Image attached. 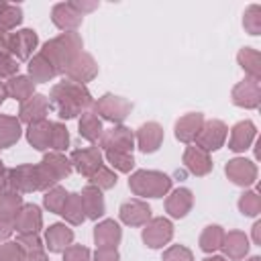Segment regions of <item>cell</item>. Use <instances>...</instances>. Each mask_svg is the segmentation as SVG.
Segmentation results:
<instances>
[{"mask_svg": "<svg viewBox=\"0 0 261 261\" xmlns=\"http://www.w3.org/2000/svg\"><path fill=\"white\" fill-rule=\"evenodd\" d=\"M0 261H27V255L16 241H4L0 243Z\"/></svg>", "mask_w": 261, "mask_h": 261, "instance_id": "obj_46", "label": "cell"}, {"mask_svg": "<svg viewBox=\"0 0 261 261\" xmlns=\"http://www.w3.org/2000/svg\"><path fill=\"white\" fill-rule=\"evenodd\" d=\"M27 141L31 147L37 151H49V141H51V120H41L35 124H29L24 130Z\"/></svg>", "mask_w": 261, "mask_h": 261, "instance_id": "obj_32", "label": "cell"}, {"mask_svg": "<svg viewBox=\"0 0 261 261\" xmlns=\"http://www.w3.org/2000/svg\"><path fill=\"white\" fill-rule=\"evenodd\" d=\"M4 173H6V167H4V163H2V159H0V181H2Z\"/></svg>", "mask_w": 261, "mask_h": 261, "instance_id": "obj_57", "label": "cell"}, {"mask_svg": "<svg viewBox=\"0 0 261 261\" xmlns=\"http://www.w3.org/2000/svg\"><path fill=\"white\" fill-rule=\"evenodd\" d=\"M24 14L18 4H8L0 0V33H12L20 22Z\"/></svg>", "mask_w": 261, "mask_h": 261, "instance_id": "obj_36", "label": "cell"}, {"mask_svg": "<svg viewBox=\"0 0 261 261\" xmlns=\"http://www.w3.org/2000/svg\"><path fill=\"white\" fill-rule=\"evenodd\" d=\"M161 261H194V253L186 245H169L163 251Z\"/></svg>", "mask_w": 261, "mask_h": 261, "instance_id": "obj_45", "label": "cell"}, {"mask_svg": "<svg viewBox=\"0 0 261 261\" xmlns=\"http://www.w3.org/2000/svg\"><path fill=\"white\" fill-rule=\"evenodd\" d=\"M67 190L63 188V186H53V188H49L47 192H45V196H43V206L49 210V212H53V214H59L61 212V208H63V204H65V200H67Z\"/></svg>", "mask_w": 261, "mask_h": 261, "instance_id": "obj_38", "label": "cell"}, {"mask_svg": "<svg viewBox=\"0 0 261 261\" xmlns=\"http://www.w3.org/2000/svg\"><path fill=\"white\" fill-rule=\"evenodd\" d=\"M222 253L226 259L230 261H239V259H245L249 255V237L243 232V230H228L224 232V239H222V245H220Z\"/></svg>", "mask_w": 261, "mask_h": 261, "instance_id": "obj_26", "label": "cell"}, {"mask_svg": "<svg viewBox=\"0 0 261 261\" xmlns=\"http://www.w3.org/2000/svg\"><path fill=\"white\" fill-rule=\"evenodd\" d=\"M49 149L55 153H63L69 149V130L63 122H51V141Z\"/></svg>", "mask_w": 261, "mask_h": 261, "instance_id": "obj_40", "label": "cell"}, {"mask_svg": "<svg viewBox=\"0 0 261 261\" xmlns=\"http://www.w3.org/2000/svg\"><path fill=\"white\" fill-rule=\"evenodd\" d=\"M84 51V41L77 31L71 33H59L57 37L43 43L41 53L51 61V65L57 69L59 75L65 73L67 65Z\"/></svg>", "mask_w": 261, "mask_h": 261, "instance_id": "obj_2", "label": "cell"}, {"mask_svg": "<svg viewBox=\"0 0 261 261\" xmlns=\"http://www.w3.org/2000/svg\"><path fill=\"white\" fill-rule=\"evenodd\" d=\"M202 261H228L224 255H210V257H206V259H202Z\"/></svg>", "mask_w": 261, "mask_h": 261, "instance_id": "obj_56", "label": "cell"}, {"mask_svg": "<svg viewBox=\"0 0 261 261\" xmlns=\"http://www.w3.org/2000/svg\"><path fill=\"white\" fill-rule=\"evenodd\" d=\"M8 98V92H6V86H4V82H0V106L4 104V100Z\"/></svg>", "mask_w": 261, "mask_h": 261, "instance_id": "obj_55", "label": "cell"}, {"mask_svg": "<svg viewBox=\"0 0 261 261\" xmlns=\"http://www.w3.org/2000/svg\"><path fill=\"white\" fill-rule=\"evenodd\" d=\"M226 137H228V126L222 120L212 118V120H204L194 145L204 149L206 153H212V151H218L224 147Z\"/></svg>", "mask_w": 261, "mask_h": 261, "instance_id": "obj_8", "label": "cell"}, {"mask_svg": "<svg viewBox=\"0 0 261 261\" xmlns=\"http://www.w3.org/2000/svg\"><path fill=\"white\" fill-rule=\"evenodd\" d=\"M73 243V230L65 222H53L45 228V247L51 253H63Z\"/></svg>", "mask_w": 261, "mask_h": 261, "instance_id": "obj_25", "label": "cell"}, {"mask_svg": "<svg viewBox=\"0 0 261 261\" xmlns=\"http://www.w3.org/2000/svg\"><path fill=\"white\" fill-rule=\"evenodd\" d=\"M12 234H14V216L0 214V243L10 241Z\"/></svg>", "mask_w": 261, "mask_h": 261, "instance_id": "obj_49", "label": "cell"}, {"mask_svg": "<svg viewBox=\"0 0 261 261\" xmlns=\"http://www.w3.org/2000/svg\"><path fill=\"white\" fill-rule=\"evenodd\" d=\"M49 98L45 94H33L27 102L20 104L18 108V120L20 124H35V122H41V120H47V114H49Z\"/></svg>", "mask_w": 261, "mask_h": 261, "instance_id": "obj_18", "label": "cell"}, {"mask_svg": "<svg viewBox=\"0 0 261 261\" xmlns=\"http://www.w3.org/2000/svg\"><path fill=\"white\" fill-rule=\"evenodd\" d=\"M135 145H137V149H141L145 155L159 151V147L163 145V126H161L159 122H155V120L143 122V124L135 130Z\"/></svg>", "mask_w": 261, "mask_h": 261, "instance_id": "obj_16", "label": "cell"}, {"mask_svg": "<svg viewBox=\"0 0 261 261\" xmlns=\"http://www.w3.org/2000/svg\"><path fill=\"white\" fill-rule=\"evenodd\" d=\"M43 228V214L37 204H22L14 214V232L16 234H33Z\"/></svg>", "mask_w": 261, "mask_h": 261, "instance_id": "obj_17", "label": "cell"}, {"mask_svg": "<svg viewBox=\"0 0 261 261\" xmlns=\"http://www.w3.org/2000/svg\"><path fill=\"white\" fill-rule=\"evenodd\" d=\"M92 112L100 120L104 118L112 124H122L133 112V102L122 96H116V94H102L98 100H94Z\"/></svg>", "mask_w": 261, "mask_h": 261, "instance_id": "obj_5", "label": "cell"}, {"mask_svg": "<svg viewBox=\"0 0 261 261\" xmlns=\"http://www.w3.org/2000/svg\"><path fill=\"white\" fill-rule=\"evenodd\" d=\"M226 177L239 188H251L257 181V165L247 157H232L224 165Z\"/></svg>", "mask_w": 261, "mask_h": 261, "instance_id": "obj_13", "label": "cell"}, {"mask_svg": "<svg viewBox=\"0 0 261 261\" xmlns=\"http://www.w3.org/2000/svg\"><path fill=\"white\" fill-rule=\"evenodd\" d=\"M247 261H261V257H259V255H253V257H249Z\"/></svg>", "mask_w": 261, "mask_h": 261, "instance_id": "obj_58", "label": "cell"}, {"mask_svg": "<svg viewBox=\"0 0 261 261\" xmlns=\"http://www.w3.org/2000/svg\"><path fill=\"white\" fill-rule=\"evenodd\" d=\"M4 86H6L8 98H14V100L20 102V104L27 102L33 94H37V92H35V82H33L29 75H22V73L10 77L8 82H4Z\"/></svg>", "mask_w": 261, "mask_h": 261, "instance_id": "obj_29", "label": "cell"}, {"mask_svg": "<svg viewBox=\"0 0 261 261\" xmlns=\"http://www.w3.org/2000/svg\"><path fill=\"white\" fill-rule=\"evenodd\" d=\"M104 159L110 163L112 169L120 173H130L135 169V157L133 153H122V151H104Z\"/></svg>", "mask_w": 261, "mask_h": 261, "instance_id": "obj_39", "label": "cell"}, {"mask_svg": "<svg viewBox=\"0 0 261 261\" xmlns=\"http://www.w3.org/2000/svg\"><path fill=\"white\" fill-rule=\"evenodd\" d=\"M230 100L234 106L245 108V110H255L261 104V84L259 80L253 77H243L237 82L230 90Z\"/></svg>", "mask_w": 261, "mask_h": 261, "instance_id": "obj_11", "label": "cell"}, {"mask_svg": "<svg viewBox=\"0 0 261 261\" xmlns=\"http://www.w3.org/2000/svg\"><path fill=\"white\" fill-rule=\"evenodd\" d=\"M255 137H257V126H255V122L249 120V118L239 120V122L232 124V128H230L228 149H230L232 153H245L247 149H251Z\"/></svg>", "mask_w": 261, "mask_h": 261, "instance_id": "obj_19", "label": "cell"}, {"mask_svg": "<svg viewBox=\"0 0 261 261\" xmlns=\"http://www.w3.org/2000/svg\"><path fill=\"white\" fill-rule=\"evenodd\" d=\"M92 261H120V255L116 249H96Z\"/></svg>", "mask_w": 261, "mask_h": 261, "instance_id": "obj_50", "label": "cell"}, {"mask_svg": "<svg viewBox=\"0 0 261 261\" xmlns=\"http://www.w3.org/2000/svg\"><path fill=\"white\" fill-rule=\"evenodd\" d=\"M59 214L63 216L65 222H69V224H73V226L82 224V222L86 220V212H84L82 196H80L77 192L67 194V200H65V204H63V208H61Z\"/></svg>", "mask_w": 261, "mask_h": 261, "instance_id": "obj_34", "label": "cell"}, {"mask_svg": "<svg viewBox=\"0 0 261 261\" xmlns=\"http://www.w3.org/2000/svg\"><path fill=\"white\" fill-rule=\"evenodd\" d=\"M204 124V114L202 112H186L181 114L175 124H173V135L179 143H186V145H192L200 133Z\"/></svg>", "mask_w": 261, "mask_h": 261, "instance_id": "obj_23", "label": "cell"}, {"mask_svg": "<svg viewBox=\"0 0 261 261\" xmlns=\"http://www.w3.org/2000/svg\"><path fill=\"white\" fill-rule=\"evenodd\" d=\"M69 161H71V167L80 173V175H84L86 179L94 173V171H98L104 163V153H102V149L100 147H96V145H92V147H84V149H73L71 151V155H69Z\"/></svg>", "mask_w": 261, "mask_h": 261, "instance_id": "obj_12", "label": "cell"}, {"mask_svg": "<svg viewBox=\"0 0 261 261\" xmlns=\"http://www.w3.org/2000/svg\"><path fill=\"white\" fill-rule=\"evenodd\" d=\"M84 20V14H80L71 2H57L53 4L51 8V22L63 31V33H71V31H77V27L82 24Z\"/></svg>", "mask_w": 261, "mask_h": 261, "instance_id": "obj_22", "label": "cell"}, {"mask_svg": "<svg viewBox=\"0 0 261 261\" xmlns=\"http://www.w3.org/2000/svg\"><path fill=\"white\" fill-rule=\"evenodd\" d=\"M35 165H37V177H39V192H47L49 188L57 186L61 179L69 177V173L73 171L69 157L55 151L45 153L43 159Z\"/></svg>", "mask_w": 261, "mask_h": 261, "instance_id": "obj_4", "label": "cell"}, {"mask_svg": "<svg viewBox=\"0 0 261 261\" xmlns=\"http://www.w3.org/2000/svg\"><path fill=\"white\" fill-rule=\"evenodd\" d=\"M49 104L55 108L59 118L71 120V118L82 116L86 110H92L94 98L86 86L75 84L71 80H63V82H57L51 86Z\"/></svg>", "mask_w": 261, "mask_h": 261, "instance_id": "obj_1", "label": "cell"}, {"mask_svg": "<svg viewBox=\"0 0 261 261\" xmlns=\"http://www.w3.org/2000/svg\"><path fill=\"white\" fill-rule=\"evenodd\" d=\"M237 206H239V212H241L243 216L255 218V216L261 214V196H259L257 192H253V190H245V192L239 196Z\"/></svg>", "mask_w": 261, "mask_h": 261, "instance_id": "obj_37", "label": "cell"}, {"mask_svg": "<svg viewBox=\"0 0 261 261\" xmlns=\"http://www.w3.org/2000/svg\"><path fill=\"white\" fill-rule=\"evenodd\" d=\"M98 147L102 151H122V153H133L135 145V130H130L124 124H112L110 128H104Z\"/></svg>", "mask_w": 261, "mask_h": 261, "instance_id": "obj_9", "label": "cell"}, {"mask_svg": "<svg viewBox=\"0 0 261 261\" xmlns=\"http://www.w3.org/2000/svg\"><path fill=\"white\" fill-rule=\"evenodd\" d=\"M253 243L255 245H261V220H257L253 224Z\"/></svg>", "mask_w": 261, "mask_h": 261, "instance_id": "obj_52", "label": "cell"}, {"mask_svg": "<svg viewBox=\"0 0 261 261\" xmlns=\"http://www.w3.org/2000/svg\"><path fill=\"white\" fill-rule=\"evenodd\" d=\"M118 218L126 226H145L153 218V210L147 204V200L133 198V200H126V202L120 204Z\"/></svg>", "mask_w": 261, "mask_h": 261, "instance_id": "obj_14", "label": "cell"}, {"mask_svg": "<svg viewBox=\"0 0 261 261\" xmlns=\"http://www.w3.org/2000/svg\"><path fill=\"white\" fill-rule=\"evenodd\" d=\"M8 53V43H6V33H0V55Z\"/></svg>", "mask_w": 261, "mask_h": 261, "instance_id": "obj_54", "label": "cell"}, {"mask_svg": "<svg viewBox=\"0 0 261 261\" xmlns=\"http://www.w3.org/2000/svg\"><path fill=\"white\" fill-rule=\"evenodd\" d=\"M8 53L16 61H29L33 51L39 47V35L33 29H18L14 33H6Z\"/></svg>", "mask_w": 261, "mask_h": 261, "instance_id": "obj_10", "label": "cell"}, {"mask_svg": "<svg viewBox=\"0 0 261 261\" xmlns=\"http://www.w3.org/2000/svg\"><path fill=\"white\" fill-rule=\"evenodd\" d=\"M0 188L18 192V194H31L39 192V177H37V165L35 163H22L16 167L6 169Z\"/></svg>", "mask_w": 261, "mask_h": 261, "instance_id": "obj_6", "label": "cell"}, {"mask_svg": "<svg viewBox=\"0 0 261 261\" xmlns=\"http://www.w3.org/2000/svg\"><path fill=\"white\" fill-rule=\"evenodd\" d=\"M82 204H84V212H86V218L90 220H98L106 214V202H104V196H102V190H98L96 186H86L82 192Z\"/></svg>", "mask_w": 261, "mask_h": 261, "instance_id": "obj_27", "label": "cell"}, {"mask_svg": "<svg viewBox=\"0 0 261 261\" xmlns=\"http://www.w3.org/2000/svg\"><path fill=\"white\" fill-rule=\"evenodd\" d=\"M222 239H224V228H222L220 224H208V226L202 230V234H200V239H198V245H200V249H202L204 253L214 255V253L220 249Z\"/></svg>", "mask_w": 261, "mask_h": 261, "instance_id": "obj_35", "label": "cell"}, {"mask_svg": "<svg viewBox=\"0 0 261 261\" xmlns=\"http://www.w3.org/2000/svg\"><path fill=\"white\" fill-rule=\"evenodd\" d=\"M171 177L157 169H137L128 177V190L141 200L147 198H163L171 192Z\"/></svg>", "mask_w": 261, "mask_h": 261, "instance_id": "obj_3", "label": "cell"}, {"mask_svg": "<svg viewBox=\"0 0 261 261\" xmlns=\"http://www.w3.org/2000/svg\"><path fill=\"white\" fill-rule=\"evenodd\" d=\"M194 194L190 188H175L165 198V212L169 218H186L192 212Z\"/></svg>", "mask_w": 261, "mask_h": 261, "instance_id": "obj_24", "label": "cell"}, {"mask_svg": "<svg viewBox=\"0 0 261 261\" xmlns=\"http://www.w3.org/2000/svg\"><path fill=\"white\" fill-rule=\"evenodd\" d=\"M237 61H239V65H241V69L245 71L247 77H253V80L261 82V55H259L257 49H253V47L239 49Z\"/></svg>", "mask_w": 261, "mask_h": 261, "instance_id": "obj_33", "label": "cell"}, {"mask_svg": "<svg viewBox=\"0 0 261 261\" xmlns=\"http://www.w3.org/2000/svg\"><path fill=\"white\" fill-rule=\"evenodd\" d=\"M22 137V126L16 116L0 114V149H8Z\"/></svg>", "mask_w": 261, "mask_h": 261, "instance_id": "obj_31", "label": "cell"}, {"mask_svg": "<svg viewBox=\"0 0 261 261\" xmlns=\"http://www.w3.org/2000/svg\"><path fill=\"white\" fill-rule=\"evenodd\" d=\"M22 204H24V202H22V196H20L18 192H10V190L0 188V214H10V216H14Z\"/></svg>", "mask_w": 261, "mask_h": 261, "instance_id": "obj_43", "label": "cell"}, {"mask_svg": "<svg viewBox=\"0 0 261 261\" xmlns=\"http://www.w3.org/2000/svg\"><path fill=\"white\" fill-rule=\"evenodd\" d=\"M141 239L149 249H163L173 239V222L165 216H153L143 226Z\"/></svg>", "mask_w": 261, "mask_h": 261, "instance_id": "obj_7", "label": "cell"}, {"mask_svg": "<svg viewBox=\"0 0 261 261\" xmlns=\"http://www.w3.org/2000/svg\"><path fill=\"white\" fill-rule=\"evenodd\" d=\"M243 27L253 37L261 35V6L259 4L247 6V10L243 12Z\"/></svg>", "mask_w": 261, "mask_h": 261, "instance_id": "obj_42", "label": "cell"}, {"mask_svg": "<svg viewBox=\"0 0 261 261\" xmlns=\"http://www.w3.org/2000/svg\"><path fill=\"white\" fill-rule=\"evenodd\" d=\"M65 80H71L75 84H82L86 86L88 82H92L96 75H98V63L96 59L88 53V51H82L65 69Z\"/></svg>", "mask_w": 261, "mask_h": 261, "instance_id": "obj_15", "label": "cell"}, {"mask_svg": "<svg viewBox=\"0 0 261 261\" xmlns=\"http://www.w3.org/2000/svg\"><path fill=\"white\" fill-rule=\"evenodd\" d=\"M181 163H184V167H186L192 175H196V177L208 175V173L212 171V165H214L210 153H206L204 149H200V147H196V145H188V147H186V151H184V155H181Z\"/></svg>", "mask_w": 261, "mask_h": 261, "instance_id": "obj_20", "label": "cell"}, {"mask_svg": "<svg viewBox=\"0 0 261 261\" xmlns=\"http://www.w3.org/2000/svg\"><path fill=\"white\" fill-rule=\"evenodd\" d=\"M27 261H49V257H47V253H45V251H39V253L27 255Z\"/></svg>", "mask_w": 261, "mask_h": 261, "instance_id": "obj_53", "label": "cell"}, {"mask_svg": "<svg viewBox=\"0 0 261 261\" xmlns=\"http://www.w3.org/2000/svg\"><path fill=\"white\" fill-rule=\"evenodd\" d=\"M71 4H73V8H75L80 14H86V12L94 10V8H98V2H77V0H73Z\"/></svg>", "mask_w": 261, "mask_h": 261, "instance_id": "obj_51", "label": "cell"}, {"mask_svg": "<svg viewBox=\"0 0 261 261\" xmlns=\"http://www.w3.org/2000/svg\"><path fill=\"white\" fill-rule=\"evenodd\" d=\"M63 261H92V253L84 245H69L63 251Z\"/></svg>", "mask_w": 261, "mask_h": 261, "instance_id": "obj_48", "label": "cell"}, {"mask_svg": "<svg viewBox=\"0 0 261 261\" xmlns=\"http://www.w3.org/2000/svg\"><path fill=\"white\" fill-rule=\"evenodd\" d=\"M16 245L22 249V253L24 255H33V253H39V251H43V241H41V237L37 234V232H33V234H16Z\"/></svg>", "mask_w": 261, "mask_h": 261, "instance_id": "obj_44", "label": "cell"}, {"mask_svg": "<svg viewBox=\"0 0 261 261\" xmlns=\"http://www.w3.org/2000/svg\"><path fill=\"white\" fill-rule=\"evenodd\" d=\"M122 241V228L114 218H104L94 226L96 249H116Z\"/></svg>", "mask_w": 261, "mask_h": 261, "instance_id": "obj_21", "label": "cell"}, {"mask_svg": "<svg viewBox=\"0 0 261 261\" xmlns=\"http://www.w3.org/2000/svg\"><path fill=\"white\" fill-rule=\"evenodd\" d=\"M18 61L10 55V53H4L0 55V80H10L14 75H18Z\"/></svg>", "mask_w": 261, "mask_h": 261, "instance_id": "obj_47", "label": "cell"}, {"mask_svg": "<svg viewBox=\"0 0 261 261\" xmlns=\"http://www.w3.org/2000/svg\"><path fill=\"white\" fill-rule=\"evenodd\" d=\"M77 133L82 139H86L88 143H98L102 133H104V126H102V120L92 112V110H86L80 120H77Z\"/></svg>", "mask_w": 261, "mask_h": 261, "instance_id": "obj_30", "label": "cell"}, {"mask_svg": "<svg viewBox=\"0 0 261 261\" xmlns=\"http://www.w3.org/2000/svg\"><path fill=\"white\" fill-rule=\"evenodd\" d=\"M27 69H29V77L35 82V84H47V82H51L53 77H57L59 73H57V69L51 65V61L39 51V53H35L31 59H29V65H27Z\"/></svg>", "mask_w": 261, "mask_h": 261, "instance_id": "obj_28", "label": "cell"}, {"mask_svg": "<svg viewBox=\"0 0 261 261\" xmlns=\"http://www.w3.org/2000/svg\"><path fill=\"white\" fill-rule=\"evenodd\" d=\"M88 181H90V186H96L98 190H110V188H114L116 186V181H118V177H116V173H114V169H110V167H106V165H102L98 171H94L90 177H88Z\"/></svg>", "mask_w": 261, "mask_h": 261, "instance_id": "obj_41", "label": "cell"}]
</instances>
